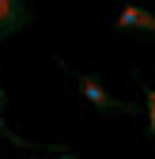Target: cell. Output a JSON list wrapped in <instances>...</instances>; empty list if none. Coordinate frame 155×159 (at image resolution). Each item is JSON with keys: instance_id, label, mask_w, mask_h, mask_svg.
Masks as SVG:
<instances>
[{"instance_id": "4", "label": "cell", "mask_w": 155, "mask_h": 159, "mask_svg": "<svg viewBox=\"0 0 155 159\" xmlns=\"http://www.w3.org/2000/svg\"><path fill=\"white\" fill-rule=\"evenodd\" d=\"M148 95V125H151V144H155V87H144Z\"/></svg>"}, {"instance_id": "2", "label": "cell", "mask_w": 155, "mask_h": 159, "mask_svg": "<svg viewBox=\"0 0 155 159\" xmlns=\"http://www.w3.org/2000/svg\"><path fill=\"white\" fill-rule=\"evenodd\" d=\"M27 19H30V4H23V0H0V42L8 34L23 30Z\"/></svg>"}, {"instance_id": "1", "label": "cell", "mask_w": 155, "mask_h": 159, "mask_svg": "<svg viewBox=\"0 0 155 159\" xmlns=\"http://www.w3.org/2000/svg\"><path fill=\"white\" fill-rule=\"evenodd\" d=\"M72 80H76V84H80V91H83V98H87V102L95 106V110H99V114H129L132 106L129 102H121V98H113L102 84H99V80H95V76H83V72H72Z\"/></svg>"}, {"instance_id": "5", "label": "cell", "mask_w": 155, "mask_h": 159, "mask_svg": "<svg viewBox=\"0 0 155 159\" xmlns=\"http://www.w3.org/2000/svg\"><path fill=\"white\" fill-rule=\"evenodd\" d=\"M0 106H4V91H0ZM0 133H4V136H11V140H15V144H23V148H34V144H27V140H19V136L11 133V125L4 121V114H0Z\"/></svg>"}, {"instance_id": "6", "label": "cell", "mask_w": 155, "mask_h": 159, "mask_svg": "<svg viewBox=\"0 0 155 159\" xmlns=\"http://www.w3.org/2000/svg\"><path fill=\"white\" fill-rule=\"evenodd\" d=\"M42 159H80V155H61V152H49V155H42Z\"/></svg>"}, {"instance_id": "3", "label": "cell", "mask_w": 155, "mask_h": 159, "mask_svg": "<svg viewBox=\"0 0 155 159\" xmlns=\"http://www.w3.org/2000/svg\"><path fill=\"white\" fill-rule=\"evenodd\" d=\"M113 30H132V34H155V15L144 8H121L113 19Z\"/></svg>"}]
</instances>
